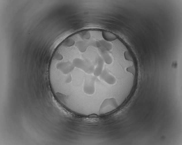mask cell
<instances>
[{"mask_svg": "<svg viewBox=\"0 0 182 145\" xmlns=\"http://www.w3.org/2000/svg\"><path fill=\"white\" fill-rule=\"evenodd\" d=\"M83 90L86 94L91 96L95 93L96 91L95 84L98 80V77L94 74L84 73L83 76Z\"/></svg>", "mask_w": 182, "mask_h": 145, "instance_id": "obj_1", "label": "cell"}, {"mask_svg": "<svg viewBox=\"0 0 182 145\" xmlns=\"http://www.w3.org/2000/svg\"><path fill=\"white\" fill-rule=\"evenodd\" d=\"M101 80L110 85L115 84L117 80L114 76L110 74L105 69H104L100 76Z\"/></svg>", "mask_w": 182, "mask_h": 145, "instance_id": "obj_2", "label": "cell"}]
</instances>
